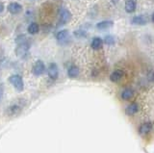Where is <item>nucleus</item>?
<instances>
[{
    "mask_svg": "<svg viewBox=\"0 0 154 153\" xmlns=\"http://www.w3.org/2000/svg\"><path fill=\"white\" fill-rule=\"evenodd\" d=\"M9 82L17 92H22L24 90V82L22 77L19 74H13L9 77Z\"/></svg>",
    "mask_w": 154,
    "mask_h": 153,
    "instance_id": "1",
    "label": "nucleus"
},
{
    "mask_svg": "<svg viewBox=\"0 0 154 153\" xmlns=\"http://www.w3.org/2000/svg\"><path fill=\"white\" fill-rule=\"evenodd\" d=\"M29 49H30V44L27 41L17 44V46L16 48V55L17 57H20V58H24L28 54Z\"/></svg>",
    "mask_w": 154,
    "mask_h": 153,
    "instance_id": "2",
    "label": "nucleus"
},
{
    "mask_svg": "<svg viewBox=\"0 0 154 153\" xmlns=\"http://www.w3.org/2000/svg\"><path fill=\"white\" fill-rule=\"evenodd\" d=\"M45 71V65L42 60H38L32 66V73L36 76H41Z\"/></svg>",
    "mask_w": 154,
    "mask_h": 153,
    "instance_id": "3",
    "label": "nucleus"
},
{
    "mask_svg": "<svg viewBox=\"0 0 154 153\" xmlns=\"http://www.w3.org/2000/svg\"><path fill=\"white\" fill-rule=\"evenodd\" d=\"M70 18H71L70 12L69 10H66V9H62L60 13V18H59V22H58V26H63L66 24L70 20Z\"/></svg>",
    "mask_w": 154,
    "mask_h": 153,
    "instance_id": "4",
    "label": "nucleus"
},
{
    "mask_svg": "<svg viewBox=\"0 0 154 153\" xmlns=\"http://www.w3.org/2000/svg\"><path fill=\"white\" fill-rule=\"evenodd\" d=\"M47 73L49 78L52 80H57L59 77V69L56 63H51L47 69Z\"/></svg>",
    "mask_w": 154,
    "mask_h": 153,
    "instance_id": "5",
    "label": "nucleus"
},
{
    "mask_svg": "<svg viewBox=\"0 0 154 153\" xmlns=\"http://www.w3.org/2000/svg\"><path fill=\"white\" fill-rule=\"evenodd\" d=\"M7 10L9 11V13H11L12 15H17V14L21 13V11H22V6L19 3L12 2V3H10L9 5H8Z\"/></svg>",
    "mask_w": 154,
    "mask_h": 153,
    "instance_id": "6",
    "label": "nucleus"
},
{
    "mask_svg": "<svg viewBox=\"0 0 154 153\" xmlns=\"http://www.w3.org/2000/svg\"><path fill=\"white\" fill-rule=\"evenodd\" d=\"M21 110L22 107L20 106V104H12L7 108L6 113L8 116H16V115L21 112Z\"/></svg>",
    "mask_w": 154,
    "mask_h": 153,
    "instance_id": "7",
    "label": "nucleus"
},
{
    "mask_svg": "<svg viewBox=\"0 0 154 153\" xmlns=\"http://www.w3.org/2000/svg\"><path fill=\"white\" fill-rule=\"evenodd\" d=\"M148 20L147 17L144 16V15H140V16H135L133 18H132V24H135V25H146L147 23Z\"/></svg>",
    "mask_w": 154,
    "mask_h": 153,
    "instance_id": "8",
    "label": "nucleus"
},
{
    "mask_svg": "<svg viewBox=\"0 0 154 153\" xmlns=\"http://www.w3.org/2000/svg\"><path fill=\"white\" fill-rule=\"evenodd\" d=\"M69 31L67 30H61L56 34V39L59 42H65L69 39Z\"/></svg>",
    "mask_w": 154,
    "mask_h": 153,
    "instance_id": "9",
    "label": "nucleus"
},
{
    "mask_svg": "<svg viewBox=\"0 0 154 153\" xmlns=\"http://www.w3.org/2000/svg\"><path fill=\"white\" fill-rule=\"evenodd\" d=\"M137 8V2L136 0H127L125 2V11L126 13L130 14V13H133Z\"/></svg>",
    "mask_w": 154,
    "mask_h": 153,
    "instance_id": "10",
    "label": "nucleus"
},
{
    "mask_svg": "<svg viewBox=\"0 0 154 153\" xmlns=\"http://www.w3.org/2000/svg\"><path fill=\"white\" fill-rule=\"evenodd\" d=\"M113 25H114V22L112 20H103L96 24V28H97L98 30H106L111 28Z\"/></svg>",
    "mask_w": 154,
    "mask_h": 153,
    "instance_id": "11",
    "label": "nucleus"
},
{
    "mask_svg": "<svg viewBox=\"0 0 154 153\" xmlns=\"http://www.w3.org/2000/svg\"><path fill=\"white\" fill-rule=\"evenodd\" d=\"M122 76H123V71L120 69H117L111 73L110 80L112 81V82H118V81H119L122 78Z\"/></svg>",
    "mask_w": 154,
    "mask_h": 153,
    "instance_id": "12",
    "label": "nucleus"
},
{
    "mask_svg": "<svg viewBox=\"0 0 154 153\" xmlns=\"http://www.w3.org/2000/svg\"><path fill=\"white\" fill-rule=\"evenodd\" d=\"M79 72L80 70L78 69V66H70L69 69H67V76H69V78H76L77 76L79 75Z\"/></svg>",
    "mask_w": 154,
    "mask_h": 153,
    "instance_id": "13",
    "label": "nucleus"
},
{
    "mask_svg": "<svg viewBox=\"0 0 154 153\" xmlns=\"http://www.w3.org/2000/svg\"><path fill=\"white\" fill-rule=\"evenodd\" d=\"M150 130H151V123L150 122H146V123H143V124H142L141 126H140L139 132H140L141 135L146 136L149 132H150Z\"/></svg>",
    "mask_w": 154,
    "mask_h": 153,
    "instance_id": "14",
    "label": "nucleus"
},
{
    "mask_svg": "<svg viewBox=\"0 0 154 153\" xmlns=\"http://www.w3.org/2000/svg\"><path fill=\"white\" fill-rule=\"evenodd\" d=\"M102 44H103V41L100 39L98 37H95L91 41V48L94 49V50H98L101 48V46H102Z\"/></svg>",
    "mask_w": 154,
    "mask_h": 153,
    "instance_id": "15",
    "label": "nucleus"
},
{
    "mask_svg": "<svg viewBox=\"0 0 154 153\" xmlns=\"http://www.w3.org/2000/svg\"><path fill=\"white\" fill-rule=\"evenodd\" d=\"M38 31H40V26L36 22H32L27 28V32L30 35H36L37 33H38Z\"/></svg>",
    "mask_w": 154,
    "mask_h": 153,
    "instance_id": "16",
    "label": "nucleus"
},
{
    "mask_svg": "<svg viewBox=\"0 0 154 153\" xmlns=\"http://www.w3.org/2000/svg\"><path fill=\"white\" fill-rule=\"evenodd\" d=\"M138 111H139V107L136 103H132V104L128 105V106L126 107V109H125L126 114L130 115V116H131V115H135Z\"/></svg>",
    "mask_w": 154,
    "mask_h": 153,
    "instance_id": "17",
    "label": "nucleus"
},
{
    "mask_svg": "<svg viewBox=\"0 0 154 153\" xmlns=\"http://www.w3.org/2000/svg\"><path fill=\"white\" fill-rule=\"evenodd\" d=\"M133 94H134V93L131 89H125L122 93V98L123 100H129L133 96Z\"/></svg>",
    "mask_w": 154,
    "mask_h": 153,
    "instance_id": "18",
    "label": "nucleus"
},
{
    "mask_svg": "<svg viewBox=\"0 0 154 153\" xmlns=\"http://www.w3.org/2000/svg\"><path fill=\"white\" fill-rule=\"evenodd\" d=\"M104 42L106 44H108V45H112V44H115V38L113 36H111V35L106 36L105 39H104Z\"/></svg>",
    "mask_w": 154,
    "mask_h": 153,
    "instance_id": "19",
    "label": "nucleus"
},
{
    "mask_svg": "<svg viewBox=\"0 0 154 153\" xmlns=\"http://www.w3.org/2000/svg\"><path fill=\"white\" fill-rule=\"evenodd\" d=\"M74 36L76 38H85L87 36V33L83 30H77L74 32Z\"/></svg>",
    "mask_w": 154,
    "mask_h": 153,
    "instance_id": "20",
    "label": "nucleus"
},
{
    "mask_svg": "<svg viewBox=\"0 0 154 153\" xmlns=\"http://www.w3.org/2000/svg\"><path fill=\"white\" fill-rule=\"evenodd\" d=\"M3 96H4V85L0 84V102L2 101Z\"/></svg>",
    "mask_w": 154,
    "mask_h": 153,
    "instance_id": "21",
    "label": "nucleus"
},
{
    "mask_svg": "<svg viewBox=\"0 0 154 153\" xmlns=\"http://www.w3.org/2000/svg\"><path fill=\"white\" fill-rule=\"evenodd\" d=\"M147 78L149 79V81L153 82V81H154V72H153V71H150V72L147 74Z\"/></svg>",
    "mask_w": 154,
    "mask_h": 153,
    "instance_id": "22",
    "label": "nucleus"
},
{
    "mask_svg": "<svg viewBox=\"0 0 154 153\" xmlns=\"http://www.w3.org/2000/svg\"><path fill=\"white\" fill-rule=\"evenodd\" d=\"M4 9H5V7H4V4H3L2 2H0V14H1V13L4 11Z\"/></svg>",
    "mask_w": 154,
    "mask_h": 153,
    "instance_id": "23",
    "label": "nucleus"
},
{
    "mask_svg": "<svg viewBox=\"0 0 154 153\" xmlns=\"http://www.w3.org/2000/svg\"><path fill=\"white\" fill-rule=\"evenodd\" d=\"M111 1H112L113 2V4H117L119 1V0H111Z\"/></svg>",
    "mask_w": 154,
    "mask_h": 153,
    "instance_id": "24",
    "label": "nucleus"
},
{
    "mask_svg": "<svg viewBox=\"0 0 154 153\" xmlns=\"http://www.w3.org/2000/svg\"><path fill=\"white\" fill-rule=\"evenodd\" d=\"M151 20H152V22H154V13L152 14V16H151Z\"/></svg>",
    "mask_w": 154,
    "mask_h": 153,
    "instance_id": "25",
    "label": "nucleus"
},
{
    "mask_svg": "<svg viewBox=\"0 0 154 153\" xmlns=\"http://www.w3.org/2000/svg\"><path fill=\"white\" fill-rule=\"evenodd\" d=\"M1 65H2V62L0 61V68H1Z\"/></svg>",
    "mask_w": 154,
    "mask_h": 153,
    "instance_id": "26",
    "label": "nucleus"
}]
</instances>
